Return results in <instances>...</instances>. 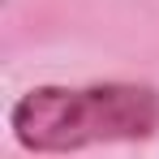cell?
Here are the masks:
<instances>
[{
	"label": "cell",
	"mask_w": 159,
	"mask_h": 159,
	"mask_svg": "<svg viewBox=\"0 0 159 159\" xmlns=\"http://www.w3.org/2000/svg\"><path fill=\"white\" fill-rule=\"evenodd\" d=\"M9 129L30 155H73L107 142H146L159 129V90L151 82L30 86L9 107Z\"/></svg>",
	"instance_id": "obj_1"
}]
</instances>
